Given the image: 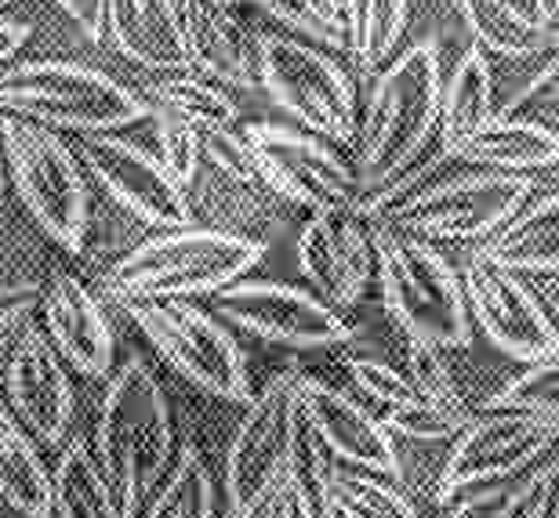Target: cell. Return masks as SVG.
Wrapping results in <instances>:
<instances>
[{
    "mask_svg": "<svg viewBox=\"0 0 559 518\" xmlns=\"http://www.w3.org/2000/svg\"><path fill=\"white\" fill-rule=\"evenodd\" d=\"M440 87L443 59L436 40L411 44L374 73L349 149L364 200L393 185L429 153L440 128Z\"/></svg>",
    "mask_w": 559,
    "mask_h": 518,
    "instance_id": "cell-1",
    "label": "cell"
},
{
    "mask_svg": "<svg viewBox=\"0 0 559 518\" xmlns=\"http://www.w3.org/2000/svg\"><path fill=\"white\" fill-rule=\"evenodd\" d=\"M265 240L251 232L215 229V225H182L160 229L135 243L103 273L106 298L124 301H167V298H211L215 290L251 276L262 265Z\"/></svg>",
    "mask_w": 559,
    "mask_h": 518,
    "instance_id": "cell-2",
    "label": "cell"
},
{
    "mask_svg": "<svg viewBox=\"0 0 559 518\" xmlns=\"http://www.w3.org/2000/svg\"><path fill=\"white\" fill-rule=\"evenodd\" d=\"M92 454L124 518H139L175 460L171 402L150 363L128 359L98 402Z\"/></svg>",
    "mask_w": 559,
    "mask_h": 518,
    "instance_id": "cell-3",
    "label": "cell"
},
{
    "mask_svg": "<svg viewBox=\"0 0 559 518\" xmlns=\"http://www.w3.org/2000/svg\"><path fill=\"white\" fill-rule=\"evenodd\" d=\"M371 236L374 276L389 320L404 330V337H421L447 352H465L476 326L457 265L432 240L393 225L371 221Z\"/></svg>",
    "mask_w": 559,
    "mask_h": 518,
    "instance_id": "cell-4",
    "label": "cell"
},
{
    "mask_svg": "<svg viewBox=\"0 0 559 518\" xmlns=\"http://www.w3.org/2000/svg\"><path fill=\"white\" fill-rule=\"evenodd\" d=\"M0 112L51 131L103 134L150 120L153 106L135 87L84 62L11 59L0 65Z\"/></svg>",
    "mask_w": 559,
    "mask_h": 518,
    "instance_id": "cell-5",
    "label": "cell"
},
{
    "mask_svg": "<svg viewBox=\"0 0 559 518\" xmlns=\"http://www.w3.org/2000/svg\"><path fill=\"white\" fill-rule=\"evenodd\" d=\"M559 446V417L516 410V407H479L462 432L447 443V454L436 468L432 504L479 501L509 493L520 479Z\"/></svg>",
    "mask_w": 559,
    "mask_h": 518,
    "instance_id": "cell-6",
    "label": "cell"
},
{
    "mask_svg": "<svg viewBox=\"0 0 559 518\" xmlns=\"http://www.w3.org/2000/svg\"><path fill=\"white\" fill-rule=\"evenodd\" d=\"M0 153L4 174L15 185L22 207L33 214L44 236L62 251L81 254L92 225V196H87L84 164L59 131L33 120H0Z\"/></svg>",
    "mask_w": 559,
    "mask_h": 518,
    "instance_id": "cell-7",
    "label": "cell"
},
{
    "mask_svg": "<svg viewBox=\"0 0 559 518\" xmlns=\"http://www.w3.org/2000/svg\"><path fill=\"white\" fill-rule=\"evenodd\" d=\"M534 182H538L534 174L462 164V171L451 174L436 171L429 182H421L374 221L432 243H484L534 196Z\"/></svg>",
    "mask_w": 559,
    "mask_h": 518,
    "instance_id": "cell-8",
    "label": "cell"
},
{
    "mask_svg": "<svg viewBox=\"0 0 559 518\" xmlns=\"http://www.w3.org/2000/svg\"><path fill=\"white\" fill-rule=\"evenodd\" d=\"M259 92H265L298 128L353 149L360 98L353 76L328 48L295 33H259Z\"/></svg>",
    "mask_w": 559,
    "mask_h": 518,
    "instance_id": "cell-9",
    "label": "cell"
},
{
    "mask_svg": "<svg viewBox=\"0 0 559 518\" xmlns=\"http://www.w3.org/2000/svg\"><path fill=\"white\" fill-rule=\"evenodd\" d=\"M153 352L175 366L189 385L222 402H248L251 377L237 337L215 312L197 305L193 298L167 301H124L120 305Z\"/></svg>",
    "mask_w": 559,
    "mask_h": 518,
    "instance_id": "cell-10",
    "label": "cell"
},
{
    "mask_svg": "<svg viewBox=\"0 0 559 518\" xmlns=\"http://www.w3.org/2000/svg\"><path fill=\"white\" fill-rule=\"evenodd\" d=\"M243 138L251 145L262 189H270L276 200L309 214L345 207L360 210V178H356V167L345 149L334 142L298 128V123L273 120L248 123Z\"/></svg>",
    "mask_w": 559,
    "mask_h": 518,
    "instance_id": "cell-11",
    "label": "cell"
},
{
    "mask_svg": "<svg viewBox=\"0 0 559 518\" xmlns=\"http://www.w3.org/2000/svg\"><path fill=\"white\" fill-rule=\"evenodd\" d=\"M298 377L301 370L295 363L280 366L243 402V417L233 427L226 449V475H222L226 518H259L262 504L287 479V443Z\"/></svg>",
    "mask_w": 559,
    "mask_h": 518,
    "instance_id": "cell-12",
    "label": "cell"
},
{
    "mask_svg": "<svg viewBox=\"0 0 559 518\" xmlns=\"http://www.w3.org/2000/svg\"><path fill=\"white\" fill-rule=\"evenodd\" d=\"M457 273H462L473 326L484 330L498 352H506L523 366L542 363V359L559 352V323L542 301L534 279L490 262L479 246L465 254Z\"/></svg>",
    "mask_w": 559,
    "mask_h": 518,
    "instance_id": "cell-13",
    "label": "cell"
},
{
    "mask_svg": "<svg viewBox=\"0 0 559 518\" xmlns=\"http://www.w3.org/2000/svg\"><path fill=\"white\" fill-rule=\"evenodd\" d=\"M211 312L226 326L284 348H334L353 341L349 320L309 287L276 279H237L211 294Z\"/></svg>",
    "mask_w": 559,
    "mask_h": 518,
    "instance_id": "cell-14",
    "label": "cell"
},
{
    "mask_svg": "<svg viewBox=\"0 0 559 518\" xmlns=\"http://www.w3.org/2000/svg\"><path fill=\"white\" fill-rule=\"evenodd\" d=\"M76 156L98 189L150 229H182L197 221L189 189L167 171L160 156L142 149L139 142L120 138L117 131L81 134Z\"/></svg>",
    "mask_w": 559,
    "mask_h": 518,
    "instance_id": "cell-15",
    "label": "cell"
},
{
    "mask_svg": "<svg viewBox=\"0 0 559 518\" xmlns=\"http://www.w3.org/2000/svg\"><path fill=\"white\" fill-rule=\"evenodd\" d=\"M298 268L309 290L338 312L356 309L374 276L371 221L356 207L317 210L298 232Z\"/></svg>",
    "mask_w": 559,
    "mask_h": 518,
    "instance_id": "cell-16",
    "label": "cell"
},
{
    "mask_svg": "<svg viewBox=\"0 0 559 518\" xmlns=\"http://www.w3.org/2000/svg\"><path fill=\"white\" fill-rule=\"evenodd\" d=\"M8 410L19 417L22 427L44 446L59 449L73 427V381L66 359L55 352L40 323H33L8 352L4 377H0Z\"/></svg>",
    "mask_w": 559,
    "mask_h": 518,
    "instance_id": "cell-17",
    "label": "cell"
},
{
    "mask_svg": "<svg viewBox=\"0 0 559 518\" xmlns=\"http://www.w3.org/2000/svg\"><path fill=\"white\" fill-rule=\"evenodd\" d=\"M298 410L306 413L334 465L374 471L400 482V438L378 421L364 399L334 388L331 381L301 374L298 377Z\"/></svg>",
    "mask_w": 559,
    "mask_h": 518,
    "instance_id": "cell-18",
    "label": "cell"
},
{
    "mask_svg": "<svg viewBox=\"0 0 559 518\" xmlns=\"http://www.w3.org/2000/svg\"><path fill=\"white\" fill-rule=\"evenodd\" d=\"M40 330L48 334L55 352L66 359V366L76 370L87 381L109 374L117 352V337L109 326V315L92 287L76 273H51L40 284Z\"/></svg>",
    "mask_w": 559,
    "mask_h": 518,
    "instance_id": "cell-19",
    "label": "cell"
},
{
    "mask_svg": "<svg viewBox=\"0 0 559 518\" xmlns=\"http://www.w3.org/2000/svg\"><path fill=\"white\" fill-rule=\"evenodd\" d=\"M353 388L360 391V399L374 410L396 438L418 446H440L462 432L473 421L476 410H447L440 402L425 399L421 391L411 385V377L400 366L385 363V359L371 356H353L345 359Z\"/></svg>",
    "mask_w": 559,
    "mask_h": 518,
    "instance_id": "cell-20",
    "label": "cell"
},
{
    "mask_svg": "<svg viewBox=\"0 0 559 518\" xmlns=\"http://www.w3.org/2000/svg\"><path fill=\"white\" fill-rule=\"evenodd\" d=\"M182 37L189 73L226 92H259V33L218 0H182Z\"/></svg>",
    "mask_w": 559,
    "mask_h": 518,
    "instance_id": "cell-21",
    "label": "cell"
},
{
    "mask_svg": "<svg viewBox=\"0 0 559 518\" xmlns=\"http://www.w3.org/2000/svg\"><path fill=\"white\" fill-rule=\"evenodd\" d=\"M142 70L178 73L186 65L182 0H103V40Z\"/></svg>",
    "mask_w": 559,
    "mask_h": 518,
    "instance_id": "cell-22",
    "label": "cell"
},
{
    "mask_svg": "<svg viewBox=\"0 0 559 518\" xmlns=\"http://www.w3.org/2000/svg\"><path fill=\"white\" fill-rule=\"evenodd\" d=\"M451 160L487 171L538 174L559 167V131L520 112H495L484 128L457 145Z\"/></svg>",
    "mask_w": 559,
    "mask_h": 518,
    "instance_id": "cell-23",
    "label": "cell"
},
{
    "mask_svg": "<svg viewBox=\"0 0 559 518\" xmlns=\"http://www.w3.org/2000/svg\"><path fill=\"white\" fill-rule=\"evenodd\" d=\"M476 246L490 262L527 279L559 276V193L531 196L490 240Z\"/></svg>",
    "mask_w": 559,
    "mask_h": 518,
    "instance_id": "cell-24",
    "label": "cell"
},
{
    "mask_svg": "<svg viewBox=\"0 0 559 518\" xmlns=\"http://www.w3.org/2000/svg\"><path fill=\"white\" fill-rule=\"evenodd\" d=\"M495 117V70H490L487 51L473 44L462 51L454 70L443 76L440 87V128L436 145L451 156L468 134H476Z\"/></svg>",
    "mask_w": 559,
    "mask_h": 518,
    "instance_id": "cell-25",
    "label": "cell"
},
{
    "mask_svg": "<svg viewBox=\"0 0 559 518\" xmlns=\"http://www.w3.org/2000/svg\"><path fill=\"white\" fill-rule=\"evenodd\" d=\"M0 501L22 518H55L51 468L8 402L0 399Z\"/></svg>",
    "mask_w": 559,
    "mask_h": 518,
    "instance_id": "cell-26",
    "label": "cell"
},
{
    "mask_svg": "<svg viewBox=\"0 0 559 518\" xmlns=\"http://www.w3.org/2000/svg\"><path fill=\"white\" fill-rule=\"evenodd\" d=\"M451 4L462 15L465 29L473 33V44L498 59H523V55H538L559 44L538 15L516 0H451Z\"/></svg>",
    "mask_w": 559,
    "mask_h": 518,
    "instance_id": "cell-27",
    "label": "cell"
},
{
    "mask_svg": "<svg viewBox=\"0 0 559 518\" xmlns=\"http://www.w3.org/2000/svg\"><path fill=\"white\" fill-rule=\"evenodd\" d=\"M55 518H124L87 438H66L51 468Z\"/></svg>",
    "mask_w": 559,
    "mask_h": 518,
    "instance_id": "cell-28",
    "label": "cell"
},
{
    "mask_svg": "<svg viewBox=\"0 0 559 518\" xmlns=\"http://www.w3.org/2000/svg\"><path fill=\"white\" fill-rule=\"evenodd\" d=\"M142 95L153 109H160L167 117L182 120L197 131L237 128V120H240L237 98H233L226 87L207 81V76L189 73V70L153 76Z\"/></svg>",
    "mask_w": 559,
    "mask_h": 518,
    "instance_id": "cell-29",
    "label": "cell"
},
{
    "mask_svg": "<svg viewBox=\"0 0 559 518\" xmlns=\"http://www.w3.org/2000/svg\"><path fill=\"white\" fill-rule=\"evenodd\" d=\"M345 51L364 73H378L396 55L411 19V0H342Z\"/></svg>",
    "mask_w": 559,
    "mask_h": 518,
    "instance_id": "cell-30",
    "label": "cell"
},
{
    "mask_svg": "<svg viewBox=\"0 0 559 518\" xmlns=\"http://www.w3.org/2000/svg\"><path fill=\"white\" fill-rule=\"evenodd\" d=\"M218 490L204 454L197 443H186L171 460V471L164 475L153 497L145 501L142 518H215Z\"/></svg>",
    "mask_w": 559,
    "mask_h": 518,
    "instance_id": "cell-31",
    "label": "cell"
},
{
    "mask_svg": "<svg viewBox=\"0 0 559 518\" xmlns=\"http://www.w3.org/2000/svg\"><path fill=\"white\" fill-rule=\"evenodd\" d=\"M323 504H331L345 518H421L415 501L396 479L345 465L331 471Z\"/></svg>",
    "mask_w": 559,
    "mask_h": 518,
    "instance_id": "cell-32",
    "label": "cell"
},
{
    "mask_svg": "<svg viewBox=\"0 0 559 518\" xmlns=\"http://www.w3.org/2000/svg\"><path fill=\"white\" fill-rule=\"evenodd\" d=\"M265 15L295 37L320 44L328 51H345V15L342 0H251Z\"/></svg>",
    "mask_w": 559,
    "mask_h": 518,
    "instance_id": "cell-33",
    "label": "cell"
},
{
    "mask_svg": "<svg viewBox=\"0 0 559 518\" xmlns=\"http://www.w3.org/2000/svg\"><path fill=\"white\" fill-rule=\"evenodd\" d=\"M404 374L425 399L440 402L447 410H473L451 359H447V348L421 341V337H404Z\"/></svg>",
    "mask_w": 559,
    "mask_h": 518,
    "instance_id": "cell-34",
    "label": "cell"
},
{
    "mask_svg": "<svg viewBox=\"0 0 559 518\" xmlns=\"http://www.w3.org/2000/svg\"><path fill=\"white\" fill-rule=\"evenodd\" d=\"M331 471H334V460L328 449H323L317 432L309 427L306 413L298 410V396H295V417H290V443H287V479L298 482L317 504H323Z\"/></svg>",
    "mask_w": 559,
    "mask_h": 518,
    "instance_id": "cell-35",
    "label": "cell"
},
{
    "mask_svg": "<svg viewBox=\"0 0 559 518\" xmlns=\"http://www.w3.org/2000/svg\"><path fill=\"white\" fill-rule=\"evenodd\" d=\"M484 407H516L559 417V352L542 359V363L523 366L516 377L501 381V388Z\"/></svg>",
    "mask_w": 559,
    "mask_h": 518,
    "instance_id": "cell-36",
    "label": "cell"
},
{
    "mask_svg": "<svg viewBox=\"0 0 559 518\" xmlns=\"http://www.w3.org/2000/svg\"><path fill=\"white\" fill-rule=\"evenodd\" d=\"M156 120V156L186 189L197 182V174L204 171V131L189 128V123L167 117V112L153 109Z\"/></svg>",
    "mask_w": 559,
    "mask_h": 518,
    "instance_id": "cell-37",
    "label": "cell"
},
{
    "mask_svg": "<svg viewBox=\"0 0 559 518\" xmlns=\"http://www.w3.org/2000/svg\"><path fill=\"white\" fill-rule=\"evenodd\" d=\"M204 167H211L215 174H222L226 182L240 185V189H262L251 145L243 138V131H237V128L204 131Z\"/></svg>",
    "mask_w": 559,
    "mask_h": 518,
    "instance_id": "cell-38",
    "label": "cell"
},
{
    "mask_svg": "<svg viewBox=\"0 0 559 518\" xmlns=\"http://www.w3.org/2000/svg\"><path fill=\"white\" fill-rule=\"evenodd\" d=\"M40 284H0V359L37 323Z\"/></svg>",
    "mask_w": 559,
    "mask_h": 518,
    "instance_id": "cell-39",
    "label": "cell"
},
{
    "mask_svg": "<svg viewBox=\"0 0 559 518\" xmlns=\"http://www.w3.org/2000/svg\"><path fill=\"white\" fill-rule=\"evenodd\" d=\"M520 497L527 518H559V446L520 479Z\"/></svg>",
    "mask_w": 559,
    "mask_h": 518,
    "instance_id": "cell-40",
    "label": "cell"
},
{
    "mask_svg": "<svg viewBox=\"0 0 559 518\" xmlns=\"http://www.w3.org/2000/svg\"><path fill=\"white\" fill-rule=\"evenodd\" d=\"M440 518H527V515H523V497H520V486H516L509 493H495V497L443 504Z\"/></svg>",
    "mask_w": 559,
    "mask_h": 518,
    "instance_id": "cell-41",
    "label": "cell"
},
{
    "mask_svg": "<svg viewBox=\"0 0 559 518\" xmlns=\"http://www.w3.org/2000/svg\"><path fill=\"white\" fill-rule=\"evenodd\" d=\"M259 518H320V504L312 501L298 482L284 479L273 490V497L262 504Z\"/></svg>",
    "mask_w": 559,
    "mask_h": 518,
    "instance_id": "cell-42",
    "label": "cell"
},
{
    "mask_svg": "<svg viewBox=\"0 0 559 518\" xmlns=\"http://www.w3.org/2000/svg\"><path fill=\"white\" fill-rule=\"evenodd\" d=\"M87 40H103V0H51Z\"/></svg>",
    "mask_w": 559,
    "mask_h": 518,
    "instance_id": "cell-43",
    "label": "cell"
},
{
    "mask_svg": "<svg viewBox=\"0 0 559 518\" xmlns=\"http://www.w3.org/2000/svg\"><path fill=\"white\" fill-rule=\"evenodd\" d=\"M29 40V26L11 15H0V65H8Z\"/></svg>",
    "mask_w": 559,
    "mask_h": 518,
    "instance_id": "cell-44",
    "label": "cell"
},
{
    "mask_svg": "<svg viewBox=\"0 0 559 518\" xmlns=\"http://www.w3.org/2000/svg\"><path fill=\"white\" fill-rule=\"evenodd\" d=\"M531 11L538 15V22L559 40V0H531Z\"/></svg>",
    "mask_w": 559,
    "mask_h": 518,
    "instance_id": "cell-45",
    "label": "cell"
},
{
    "mask_svg": "<svg viewBox=\"0 0 559 518\" xmlns=\"http://www.w3.org/2000/svg\"><path fill=\"white\" fill-rule=\"evenodd\" d=\"M534 287H538V294H542V301L549 305V312H552V320L559 323V279H534Z\"/></svg>",
    "mask_w": 559,
    "mask_h": 518,
    "instance_id": "cell-46",
    "label": "cell"
},
{
    "mask_svg": "<svg viewBox=\"0 0 559 518\" xmlns=\"http://www.w3.org/2000/svg\"><path fill=\"white\" fill-rule=\"evenodd\" d=\"M4 193H8V174H4V153H0V204H4Z\"/></svg>",
    "mask_w": 559,
    "mask_h": 518,
    "instance_id": "cell-47",
    "label": "cell"
},
{
    "mask_svg": "<svg viewBox=\"0 0 559 518\" xmlns=\"http://www.w3.org/2000/svg\"><path fill=\"white\" fill-rule=\"evenodd\" d=\"M320 518H345V515H338L331 508V504H320Z\"/></svg>",
    "mask_w": 559,
    "mask_h": 518,
    "instance_id": "cell-48",
    "label": "cell"
},
{
    "mask_svg": "<svg viewBox=\"0 0 559 518\" xmlns=\"http://www.w3.org/2000/svg\"><path fill=\"white\" fill-rule=\"evenodd\" d=\"M549 92L559 95V65H556V76H552V84H549Z\"/></svg>",
    "mask_w": 559,
    "mask_h": 518,
    "instance_id": "cell-49",
    "label": "cell"
},
{
    "mask_svg": "<svg viewBox=\"0 0 559 518\" xmlns=\"http://www.w3.org/2000/svg\"><path fill=\"white\" fill-rule=\"evenodd\" d=\"M218 4H229V8H237V4H240V0H218Z\"/></svg>",
    "mask_w": 559,
    "mask_h": 518,
    "instance_id": "cell-50",
    "label": "cell"
},
{
    "mask_svg": "<svg viewBox=\"0 0 559 518\" xmlns=\"http://www.w3.org/2000/svg\"><path fill=\"white\" fill-rule=\"evenodd\" d=\"M8 4H15V0H0V8H8Z\"/></svg>",
    "mask_w": 559,
    "mask_h": 518,
    "instance_id": "cell-51",
    "label": "cell"
},
{
    "mask_svg": "<svg viewBox=\"0 0 559 518\" xmlns=\"http://www.w3.org/2000/svg\"><path fill=\"white\" fill-rule=\"evenodd\" d=\"M556 109H559V95H556Z\"/></svg>",
    "mask_w": 559,
    "mask_h": 518,
    "instance_id": "cell-52",
    "label": "cell"
},
{
    "mask_svg": "<svg viewBox=\"0 0 559 518\" xmlns=\"http://www.w3.org/2000/svg\"><path fill=\"white\" fill-rule=\"evenodd\" d=\"M552 279H559V276H552Z\"/></svg>",
    "mask_w": 559,
    "mask_h": 518,
    "instance_id": "cell-53",
    "label": "cell"
}]
</instances>
